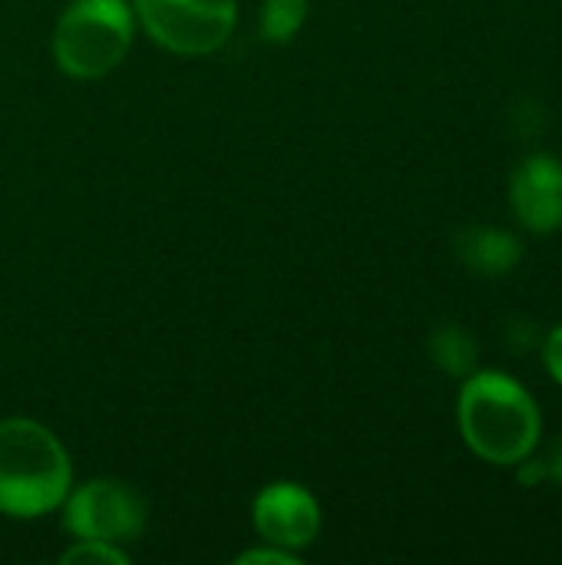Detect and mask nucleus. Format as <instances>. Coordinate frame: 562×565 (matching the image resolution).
<instances>
[{
  "label": "nucleus",
  "instance_id": "f257e3e1",
  "mask_svg": "<svg viewBox=\"0 0 562 565\" xmlns=\"http://www.w3.org/2000/svg\"><path fill=\"white\" fill-rule=\"evenodd\" d=\"M457 420L467 447L487 463H520L540 444V411L527 387L510 374L487 371L467 377L457 401Z\"/></svg>",
  "mask_w": 562,
  "mask_h": 565
},
{
  "label": "nucleus",
  "instance_id": "f03ea898",
  "mask_svg": "<svg viewBox=\"0 0 562 565\" xmlns=\"http://www.w3.org/2000/svg\"><path fill=\"white\" fill-rule=\"evenodd\" d=\"M73 467L53 430L30 417L0 424V513L36 520L63 507Z\"/></svg>",
  "mask_w": 562,
  "mask_h": 565
},
{
  "label": "nucleus",
  "instance_id": "7ed1b4c3",
  "mask_svg": "<svg viewBox=\"0 0 562 565\" xmlns=\"http://www.w3.org/2000/svg\"><path fill=\"white\" fill-rule=\"evenodd\" d=\"M136 17L126 0H73L56 30V66L73 79H96L123 63L132 46Z\"/></svg>",
  "mask_w": 562,
  "mask_h": 565
},
{
  "label": "nucleus",
  "instance_id": "20e7f679",
  "mask_svg": "<svg viewBox=\"0 0 562 565\" xmlns=\"http://www.w3.org/2000/svg\"><path fill=\"white\" fill-rule=\"evenodd\" d=\"M132 17L159 46L205 56L232 36L238 7L235 0H132Z\"/></svg>",
  "mask_w": 562,
  "mask_h": 565
},
{
  "label": "nucleus",
  "instance_id": "39448f33",
  "mask_svg": "<svg viewBox=\"0 0 562 565\" xmlns=\"http://www.w3.org/2000/svg\"><path fill=\"white\" fill-rule=\"evenodd\" d=\"M66 530L76 540L132 543L146 530L142 497L119 480H89L66 493Z\"/></svg>",
  "mask_w": 562,
  "mask_h": 565
},
{
  "label": "nucleus",
  "instance_id": "423d86ee",
  "mask_svg": "<svg viewBox=\"0 0 562 565\" xmlns=\"http://www.w3.org/2000/svg\"><path fill=\"white\" fill-rule=\"evenodd\" d=\"M252 520L268 546L295 553L315 543L321 530V507L298 483H272L255 497Z\"/></svg>",
  "mask_w": 562,
  "mask_h": 565
},
{
  "label": "nucleus",
  "instance_id": "0eeeda50",
  "mask_svg": "<svg viewBox=\"0 0 562 565\" xmlns=\"http://www.w3.org/2000/svg\"><path fill=\"white\" fill-rule=\"evenodd\" d=\"M510 205L530 232L562 228V162L553 156H530L510 179Z\"/></svg>",
  "mask_w": 562,
  "mask_h": 565
},
{
  "label": "nucleus",
  "instance_id": "6e6552de",
  "mask_svg": "<svg viewBox=\"0 0 562 565\" xmlns=\"http://www.w3.org/2000/svg\"><path fill=\"white\" fill-rule=\"evenodd\" d=\"M457 255L464 258V265H470L480 275H503L523 258L520 242L510 232H497V228L460 232L457 235Z\"/></svg>",
  "mask_w": 562,
  "mask_h": 565
},
{
  "label": "nucleus",
  "instance_id": "1a4fd4ad",
  "mask_svg": "<svg viewBox=\"0 0 562 565\" xmlns=\"http://www.w3.org/2000/svg\"><path fill=\"white\" fill-rule=\"evenodd\" d=\"M431 354H434V361H437L447 374H454V377H467V374L474 371V364H477V344H474V338H470L464 328H457V324H447V328L434 331V338H431Z\"/></svg>",
  "mask_w": 562,
  "mask_h": 565
},
{
  "label": "nucleus",
  "instance_id": "9d476101",
  "mask_svg": "<svg viewBox=\"0 0 562 565\" xmlns=\"http://www.w3.org/2000/svg\"><path fill=\"white\" fill-rule=\"evenodd\" d=\"M305 17H308V0H265L258 26H262L265 40L285 43V40H291L301 30Z\"/></svg>",
  "mask_w": 562,
  "mask_h": 565
},
{
  "label": "nucleus",
  "instance_id": "9b49d317",
  "mask_svg": "<svg viewBox=\"0 0 562 565\" xmlns=\"http://www.w3.org/2000/svg\"><path fill=\"white\" fill-rule=\"evenodd\" d=\"M129 556L116 546V543H103V540H76L66 553L63 565H126Z\"/></svg>",
  "mask_w": 562,
  "mask_h": 565
},
{
  "label": "nucleus",
  "instance_id": "f8f14e48",
  "mask_svg": "<svg viewBox=\"0 0 562 565\" xmlns=\"http://www.w3.org/2000/svg\"><path fill=\"white\" fill-rule=\"evenodd\" d=\"M238 565H252V563H272V565H298V556L295 553H288V550H278V546H268V550H248V553H242Z\"/></svg>",
  "mask_w": 562,
  "mask_h": 565
},
{
  "label": "nucleus",
  "instance_id": "ddd939ff",
  "mask_svg": "<svg viewBox=\"0 0 562 565\" xmlns=\"http://www.w3.org/2000/svg\"><path fill=\"white\" fill-rule=\"evenodd\" d=\"M547 367H550V374L560 381L562 387V324L550 334V341H547Z\"/></svg>",
  "mask_w": 562,
  "mask_h": 565
},
{
  "label": "nucleus",
  "instance_id": "4468645a",
  "mask_svg": "<svg viewBox=\"0 0 562 565\" xmlns=\"http://www.w3.org/2000/svg\"><path fill=\"white\" fill-rule=\"evenodd\" d=\"M540 477H547V463H527V460H520V483L523 487H533Z\"/></svg>",
  "mask_w": 562,
  "mask_h": 565
},
{
  "label": "nucleus",
  "instance_id": "2eb2a0df",
  "mask_svg": "<svg viewBox=\"0 0 562 565\" xmlns=\"http://www.w3.org/2000/svg\"><path fill=\"white\" fill-rule=\"evenodd\" d=\"M547 473H550L553 480H560V483H562V440L556 444L553 457H550V467H547Z\"/></svg>",
  "mask_w": 562,
  "mask_h": 565
}]
</instances>
